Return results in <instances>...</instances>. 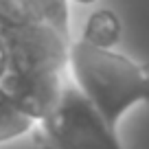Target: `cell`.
Returning a JSON list of instances; mask_svg holds the SVG:
<instances>
[{"instance_id":"1","label":"cell","mask_w":149,"mask_h":149,"mask_svg":"<svg viewBox=\"0 0 149 149\" xmlns=\"http://www.w3.org/2000/svg\"><path fill=\"white\" fill-rule=\"evenodd\" d=\"M68 77L114 130L132 107L149 103V64L116 48H97L81 37L74 40Z\"/></svg>"},{"instance_id":"2","label":"cell","mask_w":149,"mask_h":149,"mask_svg":"<svg viewBox=\"0 0 149 149\" xmlns=\"http://www.w3.org/2000/svg\"><path fill=\"white\" fill-rule=\"evenodd\" d=\"M42 149H125L118 130L92 107V103L68 84L55 110L40 123Z\"/></svg>"},{"instance_id":"3","label":"cell","mask_w":149,"mask_h":149,"mask_svg":"<svg viewBox=\"0 0 149 149\" xmlns=\"http://www.w3.org/2000/svg\"><path fill=\"white\" fill-rule=\"evenodd\" d=\"M121 18L112 9H97L86 20L81 40L97 48H116V44L121 42Z\"/></svg>"},{"instance_id":"4","label":"cell","mask_w":149,"mask_h":149,"mask_svg":"<svg viewBox=\"0 0 149 149\" xmlns=\"http://www.w3.org/2000/svg\"><path fill=\"white\" fill-rule=\"evenodd\" d=\"M37 127H40V123L31 114H26L0 88V145L18 140L31 132H37Z\"/></svg>"},{"instance_id":"5","label":"cell","mask_w":149,"mask_h":149,"mask_svg":"<svg viewBox=\"0 0 149 149\" xmlns=\"http://www.w3.org/2000/svg\"><path fill=\"white\" fill-rule=\"evenodd\" d=\"M40 20L51 26H55L59 33L72 40V29H70V7L68 0H29Z\"/></svg>"},{"instance_id":"6","label":"cell","mask_w":149,"mask_h":149,"mask_svg":"<svg viewBox=\"0 0 149 149\" xmlns=\"http://www.w3.org/2000/svg\"><path fill=\"white\" fill-rule=\"evenodd\" d=\"M7 66H9V55H7V44H5V37H2V33H0V79L5 77Z\"/></svg>"},{"instance_id":"7","label":"cell","mask_w":149,"mask_h":149,"mask_svg":"<svg viewBox=\"0 0 149 149\" xmlns=\"http://www.w3.org/2000/svg\"><path fill=\"white\" fill-rule=\"evenodd\" d=\"M68 2H77V5H94L99 0H68Z\"/></svg>"}]
</instances>
